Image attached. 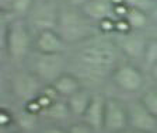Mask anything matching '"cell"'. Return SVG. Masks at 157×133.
<instances>
[{
    "instance_id": "6da1fadb",
    "label": "cell",
    "mask_w": 157,
    "mask_h": 133,
    "mask_svg": "<svg viewBox=\"0 0 157 133\" xmlns=\"http://www.w3.org/2000/svg\"><path fill=\"white\" fill-rule=\"evenodd\" d=\"M67 71L80 78L84 87L109 80L115 69L125 60L112 35L97 34L67 51Z\"/></svg>"
},
{
    "instance_id": "7a4b0ae2",
    "label": "cell",
    "mask_w": 157,
    "mask_h": 133,
    "mask_svg": "<svg viewBox=\"0 0 157 133\" xmlns=\"http://www.w3.org/2000/svg\"><path fill=\"white\" fill-rule=\"evenodd\" d=\"M0 46L11 67L24 66L34 49V35L25 20L0 11Z\"/></svg>"
},
{
    "instance_id": "3957f363",
    "label": "cell",
    "mask_w": 157,
    "mask_h": 133,
    "mask_svg": "<svg viewBox=\"0 0 157 133\" xmlns=\"http://www.w3.org/2000/svg\"><path fill=\"white\" fill-rule=\"evenodd\" d=\"M56 32L62 36V39L70 48L100 34V29L98 24L94 23L80 7L72 6L62 0Z\"/></svg>"
},
{
    "instance_id": "277c9868",
    "label": "cell",
    "mask_w": 157,
    "mask_h": 133,
    "mask_svg": "<svg viewBox=\"0 0 157 133\" xmlns=\"http://www.w3.org/2000/svg\"><path fill=\"white\" fill-rule=\"evenodd\" d=\"M24 67L38 77L45 86H51L56 78L67 71V55L42 53L33 49L24 63Z\"/></svg>"
},
{
    "instance_id": "5b68a950",
    "label": "cell",
    "mask_w": 157,
    "mask_h": 133,
    "mask_svg": "<svg viewBox=\"0 0 157 133\" xmlns=\"http://www.w3.org/2000/svg\"><path fill=\"white\" fill-rule=\"evenodd\" d=\"M60 3L62 0H35L34 2L31 11L24 18L34 36L42 31L56 29Z\"/></svg>"
},
{
    "instance_id": "8992f818",
    "label": "cell",
    "mask_w": 157,
    "mask_h": 133,
    "mask_svg": "<svg viewBox=\"0 0 157 133\" xmlns=\"http://www.w3.org/2000/svg\"><path fill=\"white\" fill-rule=\"evenodd\" d=\"M109 81L125 94L142 93L144 83H146L143 67L136 65V63L129 62V60H124L115 69Z\"/></svg>"
},
{
    "instance_id": "52a82bcc",
    "label": "cell",
    "mask_w": 157,
    "mask_h": 133,
    "mask_svg": "<svg viewBox=\"0 0 157 133\" xmlns=\"http://www.w3.org/2000/svg\"><path fill=\"white\" fill-rule=\"evenodd\" d=\"M10 86L14 95L23 101L24 104L36 98L45 87L42 81L35 77L29 70H27L24 66L14 67L10 76Z\"/></svg>"
},
{
    "instance_id": "ba28073f",
    "label": "cell",
    "mask_w": 157,
    "mask_h": 133,
    "mask_svg": "<svg viewBox=\"0 0 157 133\" xmlns=\"http://www.w3.org/2000/svg\"><path fill=\"white\" fill-rule=\"evenodd\" d=\"M118 49L124 55L125 60H129L132 63L142 66L143 55L146 51V45L149 41V36L144 31H129L125 34H114L112 35Z\"/></svg>"
},
{
    "instance_id": "9c48e42d",
    "label": "cell",
    "mask_w": 157,
    "mask_h": 133,
    "mask_svg": "<svg viewBox=\"0 0 157 133\" xmlns=\"http://www.w3.org/2000/svg\"><path fill=\"white\" fill-rule=\"evenodd\" d=\"M129 129L126 104L121 102L115 97H107L104 115V130L108 133H117Z\"/></svg>"
},
{
    "instance_id": "30bf717a",
    "label": "cell",
    "mask_w": 157,
    "mask_h": 133,
    "mask_svg": "<svg viewBox=\"0 0 157 133\" xmlns=\"http://www.w3.org/2000/svg\"><path fill=\"white\" fill-rule=\"evenodd\" d=\"M129 116V129L133 132L157 133V116L147 109L140 100L129 101L126 104Z\"/></svg>"
},
{
    "instance_id": "8fae6325",
    "label": "cell",
    "mask_w": 157,
    "mask_h": 133,
    "mask_svg": "<svg viewBox=\"0 0 157 133\" xmlns=\"http://www.w3.org/2000/svg\"><path fill=\"white\" fill-rule=\"evenodd\" d=\"M34 49L42 53H67L69 45L56 29H48L34 36Z\"/></svg>"
},
{
    "instance_id": "7c38bea8",
    "label": "cell",
    "mask_w": 157,
    "mask_h": 133,
    "mask_svg": "<svg viewBox=\"0 0 157 133\" xmlns=\"http://www.w3.org/2000/svg\"><path fill=\"white\" fill-rule=\"evenodd\" d=\"M105 101L107 97L100 93H94L91 102L86 111L84 116L82 118L86 124H88L95 132L104 130V115H105Z\"/></svg>"
},
{
    "instance_id": "4fadbf2b",
    "label": "cell",
    "mask_w": 157,
    "mask_h": 133,
    "mask_svg": "<svg viewBox=\"0 0 157 133\" xmlns=\"http://www.w3.org/2000/svg\"><path fill=\"white\" fill-rule=\"evenodd\" d=\"M80 9L97 24L105 18H115L112 0H88Z\"/></svg>"
},
{
    "instance_id": "5bb4252c",
    "label": "cell",
    "mask_w": 157,
    "mask_h": 133,
    "mask_svg": "<svg viewBox=\"0 0 157 133\" xmlns=\"http://www.w3.org/2000/svg\"><path fill=\"white\" fill-rule=\"evenodd\" d=\"M51 86H52V88L56 91V94L60 98H63V100H67L70 95H73L82 87H84L83 83L80 81V78L76 77L70 71L63 73V74L59 78H56Z\"/></svg>"
},
{
    "instance_id": "9a60e30c",
    "label": "cell",
    "mask_w": 157,
    "mask_h": 133,
    "mask_svg": "<svg viewBox=\"0 0 157 133\" xmlns=\"http://www.w3.org/2000/svg\"><path fill=\"white\" fill-rule=\"evenodd\" d=\"M93 94H94V93L88 87H82L77 93H75V94L70 95V97L66 100V102H67V105H69V109H70L73 116L80 118V119L84 116L86 111H87L88 105L91 102Z\"/></svg>"
},
{
    "instance_id": "2e32d148",
    "label": "cell",
    "mask_w": 157,
    "mask_h": 133,
    "mask_svg": "<svg viewBox=\"0 0 157 133\" xmlns=\"http://www.w3.org/2000/svg\"><path fill=\"white\" fill-rule=\"evenodd\" d=\"M41 115L48 118L49 120H53V122H62V120H66L70 116H73L70 109H69L67 102H66V100H63V98L56 100L55 102L49 105L46 109H44Z\"/></svg>"
},
{
    "instance_id": "e0dca14e",
    "label": "cell",
    "mask_w": 157,
    "mask_h": 133,
    "mask_svg": "<svg viewBox=\"0 0 157 133\" xmlns=\"http://www.w3.org/2000/svg\"><path fill=\"white\" fill-rule=\"evenodd\" d=\"M125 18L129 23L131 28L135 29V31H144L146 32V29L151 24L149 13L142 11V10H137V9H132V7H129V11H128Z\"/></svg>"
},
{
    "instance_id": "ac0fdd59",
    "label": "cell",
    "mask_w": 157,
    "mask_h": 133,
    "mask_svg": "<svg viewBox=\"0 0 157 133\" xmlns=\"http://www.w3.org/2000/svg\"><path fill=\"white\" fill-rule=\"evenodd\" d=\"M14 118H16L14 122L17 124V126H18L21 133H31V132H34V130H36V127H38L39 115L29 112V111H27L24 107Z\"/></svg>"
},
{
    "instance_id": "d6986e66",
    "label": "cell",
    "mask_w": 157,
    "mask_h": 133,
    "mask_svg": "<svg viewBox=\"0 0 157 133\" xmlns=\"http://www.w3.org/2000/svg\"><path fill=\"white\" fill-rule=\"evenodd\" d=\"M34 2L35 0H16L9 10H6V13H9L13 18H25L33 9Z\"/></svg>"
},
{
    "instance_id": "ffe728a7",
    "label": "cell",
    "mask_w": 157,
    "mask_h": 133,
    "mask_svg": "<svg viewBox=\"0 0 157 133\" xmlns=\"http://www.w3.org/2000/svg\"><path fill=\"white\" fill-rule=\"evenodd\" d=\"M156 63H157V41L149 38L146 51H144L143 55V60H142V67L149 71Z\"/></svg>"
},
{
    "instance_id": "44dd1931",
    "label": "cell",
    "mask_w": 157,
    "mask_h": 133,
    "mask_svg": "<svg viewBox=\"0 0 157 133\" xmlns=\"http://www.w3.org/2000/svg\"><path fill=\"white\" fill-rule=\"evenodd\" d=\"M139 100L142 101V104L150 111L154 116H157V88L150 87L147 90L142 91V95Z\"/></svg>"
},
{
    "instance_id": "7402d4cb",
    "label": "cell",
    "mask_w": 157,
    "mask_h": 133,
    "mask_svg": "<svg viewBox=\"0 0 157 133\" xmlns=\"http://www.w3.org/2000/svg\"><path fill=\"white\" fill-rule=\"evenodd\" d=\"M125 3L132 9H137L146 13H150V10L154 7V4L157 3L156 0H125Z\"/></svg>"
},
{
    "instance_id": "603a6c76",
    "label": "cell",
    "mask_w": 157,
    "mask_h": 133,
    "mask_svg": "<svg viewBox=\"0 0 157 133\" xmlns=\"http://www.w3.org/2000/svg\"><path fill=\"white\" fill-rule=\"evenodd\" d=\"M67 133H95V130L88 124H86L83 119H80L77 122H73L67 127Z\"/></svg>"
},
{
    "instance_id": "cb8c5ba5",
    "label": "cell",
    "mask_w": 157,
    "mask_h": 133,
    "mask_svg": "<svg viewBox=\"0 0 157 133\" xmlns=\"http://www.w3.org/2000/svg\"><path fill=\"white\" fill-rule=\"evenodd\" d=\"M13 120H16L13 114H10L9 111L6 109H2V114H0V124H2V126H9Z\"/></svg>"
},
{
    "instance_id": "d4e9b609",
    "label": "cell",
    "mask_w": 157,
    "mask_h": 133,
    "mask_svg": "<svg viewBox=\"0 0 157 133\" xmlns=\"http://www.w3.org/2000/svg\"><path fill=\"white\" fill-rule=\"evenodd\" d=\"M39 133H67V129H63L59 125H48L39 130Z\"/></svg>"
},
{
    "instance_id": "484cf974",
    "label": "cell",
    "mask_w": 157,
    "mask_h": 133,
    "mask_svg": "<svg viewBox=\"0 0 157 133\" xmlns=\"http://www.w3.org/2000/svg\"><path fill=\"white\" fill-rule=\"evenodd\" d=\"M146 35L150 39H156L157 41V23H151L150 27L146 29Z\"/></svg>"
},
{
    "instance_id": "4316f807",
    "label": "cell",
    "mask_w": 157,
    "mask_h": 133,
    "mask_svg": "<svg viewBox=\"0 0 157 133\" xmlns=\"http://www.w3.org/2000/svg\"><path fill=\"white\" fill-rule=\"evenodd\" d=\"M149 76H150L151 81H153V87L157 88V63L149 70Z\"/></svg>"
},
{
    "instance_id": "83f0119b",
    "label": "cell",
    "mask_w": 157,
    "mask_h": 133,
    "mask_svg": "<svg viewBox=\"0 0 157 133\" xmlns=\"http://www.w3.org/2000/svg\"><path fill=\"white\" fill-rule=\"evenodd\" d=\"M16 0H0V11H6Z\"/></svg>"
},
{
    "instance_id": "f1b7e54d",
    "label": "cell",
    "mask_w": 157,
    "mask_h": 133,
    "mask_svg": "<svg viewBox=\"0 0 157 133\" xmlns=\"http://www.w3.org/2000/svg\"><path fill=\"white\" fill-rule=\"evenodd\" d=\"M63 2H66V3H69V4H72V6L82 7L84 3H87L88 0H63Z\"/></svg>"
},
{
    "instance_id": "f546056e",
    "label": "cell",
    "mask_w": 157,
    "mask_h": 133,
    "mask_svg": "<svg viewBox=\"0 0 157 133\" xmlns=\"http://www.w3.org/2000/svg\"><path fill=\"white\" fill-rule=\"evenodd\" d=\"M149 16H150L151 23H157V3L154 4V7L150 10V13H149Z\"/></svg>"
},
{
    "instance_id": "4dcf8cb0",
    "label": "cell",
    "mask_w": 157,
    "mask_h": 133,
    "mask_svg": "<svg viewBox=\"0 0 157 133\" xmlns=\"http://www.w3.org/2000/svg\"><path fill=\"white\" fill-rule=\"evenodd\" d=\"M117 133H135L132 129H125V130H121V132H117Z\"/></svg>"
},
{
    "instance_id": "1f68e13d",
    "label": "cell",
    "mask_w": 157,
    "mask_h": 133,
    "mask_svg": "<svg viewBox=\"0 0 157 133\" xmlns=\"http://www.w3.org/2000/svg\"><path fill=\"white\" fill-rule=\"evenodd\" d=\"M135 133H150V132H135Z\"/></svg>"
},
{
    "instance_id": "d6a6232c",
    "label": "cell",
    "mask_w": 157,
    "mask_h": 133,
    "mask_svg": "<svg viewBox=\"0 0 157 133\" xmlns=\"http://www.w3.org/2000/svg\"><path fill=\"white\" fill-rule=\"evenodd\" d=\"M11 133H14V132H11ZM16 133H21V132H16Z\"/></svg>"
}]
</instances>
